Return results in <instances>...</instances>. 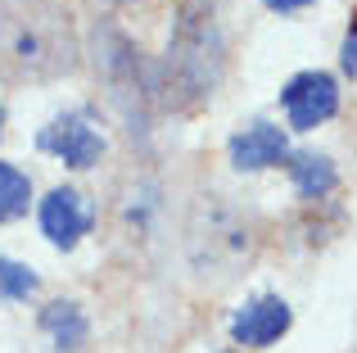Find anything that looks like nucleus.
Instances as JSON below:
<instances>
[{"mask_svg": "<svg viewBox=\"0 0 357 353\" xmlns=\"http://www.w3.org/2000/svg\"><path fill=\"white\" fill-rule=\"evenodd\" d=\"M344 73H357V14L349 18V36H344V50H340Z\"/></svg>", "mask_w": 357, "mask_h": 353, "instance_id": "4468645a", "label": "nucleus"}, {"mask_svg": "<svg viewBox=\"0 0 357 353\" xmlns=\"http://www.w3.org/2000/svg\"><path fill=\"white\" fill-rule=\"evenodd\" d=\"M280 105H285V118L294 132H312V127L331 123L340 114V82L321 68L294 73V77L280 87Z\"/></svg>", "mask_w": 357, "mask_h": 353, "instance_id": "39448f33", "label": "nucleus"}, {"mask_svg": "<svg viewBox=\"0 0 357 353\" xmlns=\"http://www.w3.org/2000/svg\"><path fill=\"white\" fill-rule=\"evenodd\" d=\"M96 227V204L73 186H54L41 200V231L54 249H73L86 231Z\"/></svg>", "mask_w": 357, "mask_h": 353, "instance_id": "0eeeda50", "label": "nucleus"}, {"mask_svg": "<svg viewBox=\"0 0 357 353\" xmlns=\"http://www.w3.org/2000/svg\"><path fill=\"white\" fill-rule=\"evenodd\" d=\"M96 63H100V77L109 87V100H114V109L127 123V136L131 141H145L149 114L158 109V91H154V68L140 59V45L105 23L96 32Z\"/></svg>", "mask_w": 357, "mask_h": 353, "instance_id": "20e7f679", "label": "nucleus"}, {"mask_svg": "<svg viewBox=\"0 0 357 353\" xmlns=\"http://www.w3.org/2000/svg\"><path fill=\"white\" fill-rule=\"evenodd\" d=\"M105 5H131V0H105Z\"/></svg>", "mask_w": 357, "mask_h": 353, "instance_id": "dca6fc26", "label": "nucleus"}, {"mask_svg": "<svg viewBox=\"0 0 357 353\" xmlns=\"http://www.w3.org/2000/svg\"><path fill=\"white\" fill-rule=\"evenodd\" d=\"M289 322H294V313H289V303L280 299V294H258V299H249L236 313L231 336H236V345L267 349V345H276V340L289 331Z\"/></svg>", "mask_w": 357, "mask_h": 353, "instance_id": "6e6552de", "label": "nucleus"}, {"mask_svg": "<svg viewBox=\"0 0 357 353\" xmlns=\"http://www.w3.org/2000/svg\"><path fill=\"white\" fill-rule=\"evenodd\" d=\"M27 200H32V181H27L14 163H0V222L23 218Z\"/></svg>", "mask_w": 357, "mask_h": 353, "instance_id": "f8f14e48", "label": "nucleus"}, {"mask_svg": "<svg viewBox=\"0 0 357 353\" xmlns=\"http://www.w3.org/2000/svg\"><path fill=\"white\" fill-rule=\"evenodd\" d=\"M222 73H227V32L218 0H181L167 59L154 68L158 105L172 114H195L213 100Z\"/></svg>", "mask_w": 357, "mask_h": 353, "instance_id": "f257e3e1", "label": "nucleus"}, {"mask_svg": "<svg viewBox=\"0 0 357 353\" xmlns=\"http://www.w3.org/2000/svg\"><path fill=\"white\" fill-rule=\"evenodd\" d=\"M253 249H258V231L236 204H227V195H199L185 222V254L195 272L231 281L240 267H249Z\"/></svg>", "mask_w": 357, "mask_h": 353, "instance_id": "7ed1b4c3", "label": "nucleus"}, {"mask_svg": "<svg viewBox=\"0 0 357 353\" xmlns=\"http://www.w3.org/2000/svg\"><path fill=\"white\" fill-rule=\"evenodd\" d=\"M36 150L54 154V159H63L68 168L82 172V168H96V163H100V154H105V136H100L91 109H73V114L54 118V123L36 136Z\"/></svg>", "mask_w": 357, "mask_h": 353, "instance_id": "423d86ee", "label": "nucleus"}, {"mask_svg": "<svg viewBox=\"0 0 357 353\" xmlns=\"http://www.w3.org/2000/svg\"><path fill=\"white\" fill-rule=\"evenodd\" d=\"M0 123H5V114H0Z\"/></svg>", "mask_w": 357, "mask_h": 353, "instance_id": "f3484780", "label": "nucleus"}, {"mask_svg": "<svg viewBox=\"0 0 357 353\" xmlns=\"http://www.w3.org/2000/svg\"><path fill=\"white\" fill-rule=\"evenodd\" d=\"M262 5H267L271 14H294V9H307L312 0H262Z\"/></svg>", "mask_w": 357, "mask_h": 353, "instance_id": "2eb2a0df", "label": "nucleus"}, {"mask_svg": "<svg viewBox=\"0 0 357 353\" xmlns=\"http://www.w3.org/2000/svg\"><path fill=\"white\" fill-rule=\"evenodd\" d=\"M231 163H236L240 172H262V168H276V163L289 159V141L280 127L271 123H253L244 127L240 136H231Z\"/></svg>", "mask_w": 357, "mask_h": 353, "instance_id": "1a4fd4ad", "label": "nucleus"}, {"mask_svg": "<svg viewBox=\"0 0 357 353\" xmlns=\"http://www.w3.org/2000/svg\"><path fill=\"white\" fill-rule=\"evenodd\" d=\"M41 331L54 340V349H59V353H77V349H86V336H91L86 313H82V303H73V299H54V303H45V308H41Z\"/></svg>", "mask_w": 357, "mask_h": 353, "instance_id": "9d476101", "label": "nucleus"}, {"mask_svg": "<svg viewBox=\"0 0 357 353\" xmlns=\"http://www.w3.org/2000/svg\"><path fill=\"white\" fill-rule=\"evenodd\" d=\"M289 176H294V190L303 195L307 204H321L326 195L340 186V172H335V163L326 159V154H289Z\"/></svg>", "mask_w": 357, "mask_h": 353, "instance_id": "9b49d317", "label": "nucleus"}, {"mask_svg": "<svg viewBox=\"0 0 357 353\" xmlns=\"http://www.w3.org/2000/svg\"><path fill=\"white\" fill-rule=\"evenodd\" d=\"M36 294V272L27 263H14V258H0V299H27Z\"/></svg>", "mask_w": 357, "mask_h": 353, "instance_id": "ddd939ff", "label": "nucleus"}, {"mask_svg": "<svg viewBox=\"0 0 357 353\" xmlns=\"http://www.w3.org/2000/svg\"><path fill=\"white\" fill-rule=\"evenodd\" d=\"M77 36L59 5L50 0H9L0 5V77L50 82L73 73Z\"/></svg>", "mask_w": 357, "mask_h": 353, "instance_id": "f03ea898", "label": "nucleus"}]
</instances>
